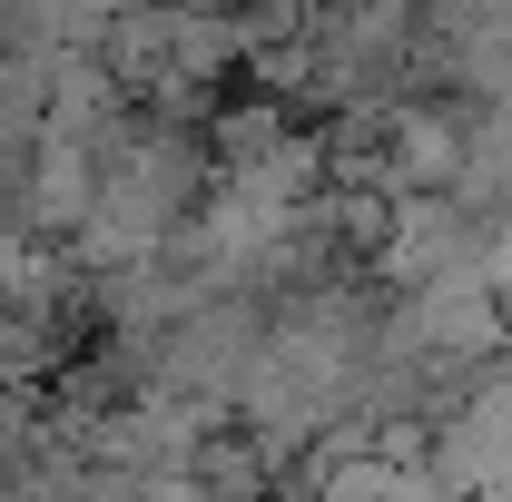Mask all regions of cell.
Returning <instances> with one entry per match:
<instances>
[{
  "label": "cell",
  "instance_id": "obj_1",
  "mask_svg": "<svg viewBox=\"0 0 512 502\" xmlns=\"http://www.w3.org/2000/svg\"><path fill=\"white\" fill-rule=\"evenodd\" d=\"M119 79L148 99H197L227 69V30L207 10H119Z\"/></svg>",
  "mask_w": 512,
  "mask_h": 502
}]
</instances>
